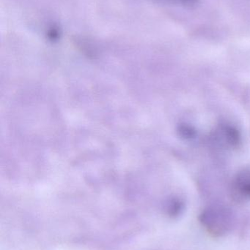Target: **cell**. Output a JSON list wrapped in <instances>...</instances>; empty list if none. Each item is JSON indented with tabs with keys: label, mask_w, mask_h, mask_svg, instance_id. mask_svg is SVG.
<instances>
[{
	"label": "cell",
	"mask_w": 250,
	"mask_h": 250,
	"mask_svg": "<svg viewBox=\"0 0 250 250\" xmlns=\"http://www.w3.org/2000/svg\"><path fill=\"white\" fill-rule=\"evenodd\" d=\"M208 231L213 234L221 235L227 230L228 226V219L226 218L224 214L218 212L208 211L202 215V220Z\"/></svg>",
	"instance_id": "obj_1"
},
{
	"label": "cell",
	"mask_w": 250,
	"mask_h": 250,
	"mask_svg": "<svg viewBox=\"0 0 250 250\" xmlns=\"http://www.w3.org/2000/svg\"><path fill=\"white\" fill-rule=\"evenodd\" d=\"M234 188L240 196L250 198V170L238 173L234 181Z\"/></svg>",
	"instance_id": "obj_2"
}]
</instances>
